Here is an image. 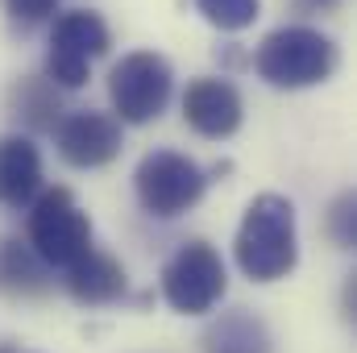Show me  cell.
I'll return each mask as SVG.
<instances>
[{"label": "cell", "instance_id": "cell-12", "mask_svg": "<svg viewBox=\"0 0 357 353\" xmlns=\"http://www.w3.org/2000/svg\"><path fill=\"white\" fill-rule=\"evenodd\" d=\"M50 287H54V270L29 250V241L0 237V295H8V299H38Z\"/></svg>", "mask_w": 357, "mask_h": 353}, {"label": "cell", "instance_id": "cell-7", "mask_svg": "<svg viewBox=\"0 0 357 353\" xmlns=\"http://www.w3.org/2000/svg\"><path fill=\"white\" fill-rule=\"evenodd\" d=\"M225 287H229L225 262L208 241L178 246L171 262L162 266V299L178 316H208L225 299Z\"/></svg>", "mask_w": 357, "mask_h": 353}, {"label": "cell", "instance_id": "cell-1", "mask_svg": "<svg viewBox=\"0 0 357 353\" xmlns=\"http://www.w3.org/2000/svg\"><path fill=\"white\" fill-rule=\"evenodd\" d=\"M233 258L241 266L245 278L254 283H278L287 278L299 262V229H295V204L278 191H262L250 200Z\"/></svg>", "mask_w": 357, "mask_h": 353}, {"label": "cell", "instance_id": "cell-9", "mask_svg": "<svg viewBox=\"0 0 357 353\" xmlns=\"http://www.w3.org/2000/svg\"><path fill=\"white\" fill-rule=\"evenodd\" d=\"M241 117H245L241 91L233 88L229 80H220V75H199L183 91V121L199 137H208V142L233 137L241 129Z\"/></svg>", "mask_w": 357, "mask_h": 353}, {"label": "cell", "instance_id": "cell-10", "mask_svg": "<svg viewBox=\"0 0 357 353\" xmlns=\"http://www.w3.org/2000/svg\"><path fill=\"white\" fill-rule=\"evenodd\" d=\"M42 191V150L29 133L0 137V208H29Z\"/></svg>", "mask_w": 357, "mask_h": 353}, {"label": "cell", "instance_id": "cell-16", "mask_svg": "<svg viewBox=\"0 0 357 353\" xmlns=\"http://www.w3.org/2000/svg\"><path fill=\"white\" fill-rule=\"evenodd\" d=\"M328 237L341 250H354L357 246V195L354 191H341L337 204L328 208Z\"/></svg>", "mask_w": 357, "mask_h": 353}, {"label": "cell", "instance_id": "cell-18", "mask_svg": "<svg viewBox=\"0 0 357 353\" xmlns=\"http://www.w3.org/2000/svg\"><path fill=\"white\" fill-rule=\"evenodd\" d=\"M341 0H291V8L299 13V17H324V13H333Z\"/></svg>", "mask_w": 357, "mask_h": 353}, {"label": "cell", "instance_id": "cell-11", "mask_svg": "<svg viewBox=\"0 0 357 353\" xmlns=\"http://www.w3.org/2000/svg\"><path fill=\"white\" fill-rule=\"evenodd\" d=\"M63 283H67V295H71L75 303H84V308L116 303V299H125V291H129V274H125V266L116 262L112 254L96 250V246H91L88 254L67 270Z\"/></svg>", "mask_w": 357, "mask_h": 353}, {"label": "cell", "instance_id": "cell-6", "mask_svg": "<svg viewBox=\"0 0 357 353\" xmlns=\"http://www.w3.org/2000/svg\"><path fill=\"white\" fill-rule=\"evenodd\" d=\"M112 33L100 13L91 8H71L54 21L50 29V50H46V84L54 88H84L91 80V63L108 54Z\"/></svg>", "mask_w": 357, "mask_h": 353}, {"label": "cell", "instance_id": "cell-17", "mask_svg": "<svg viewBox=\"0 0 357 353\" xmlns=\"http://www.w3.org/2000/svg\"><path fill=\"white\" fill-rule=\"evenodd\" d=\"M4 4V13L17 21V25H42L46 17H54V8H59V0H0Z\"/></svg>", "mask_w": 357, "mask_h": 353}, {"label": "cell", "instance_id": "cell-4", "mask_svg": "<svg viewBox=\"0 0 357 353\" xmlns=\"http://www.w3.org/2000/svg\"><path fill=\"white\" fill-rule=\"evenodd\" d=\"M175 91V71L158 50H129L108 71V100L121 125H150L167 112Z\"/></svg>", "mask_w": 357, "mask_h": 353}, {"label": "cell", "instance_id": "cell-15", "mask_svg": "<svg viewBox=\"0 0 357 353\" xmlns=\"http://www.w3.org/2000/svg\"><path fill=\"white\" fill-rule=\"evenodd\" d=\"M195 8L204 13L208 25L225 29V33H237V29H250L262 13V0H195Z\"/></svg>", "mask_w": 357, "mask_h": 353}, {"label": "cell", "instance_id": "cell-3", "mask_svg": "<svg viewBox=\"0 0 357 353\" xmlns=\"http://www.w3.org/2000/svg\"><path fill=\"white\" fill-rule=\"evenodd\" d=\"M25 241L50 270H71L91 250V220L67 187H46L29 204Z\"/></svg>", "mask_w": 357, "mask_h": 353}, {"label": "cell", "instance_id": "cell-8", "mask_svg": "<svg viewBox=\"0 0 357 353\" xmlns=\"http://www.w3.org/2000/svg\"><path fill=\"white\" fill-rule=\"evenodd\" d=\"M54 146H59V158L75 171H96V167H108L121 146H125V133H121V121L112 112H100V108H75L59 121L54 129Z\"/></svg>", "mask_w": 357, "mask_h": 353}, {"label": "cell", "instance_id": "cell-2", "mask_svg": "<svg viewBox=\"0 0 357 353\" xmlns=\"http://www.w3.org/2000/svg\"><path fill=\"white\" fill-rule=\"evenodd\" d=\"M254 71L278 91L316 88L337 71V42L312 25H278L258 42Z\"/></svg>", "mask_w": 357, "mask_h": 353}, {"label": "cell", "instance_id": "cell-14", "mask_svg": "<svg viewBox=\"0 0 357 353\" xmlns=\"http://www.w3.org/2000/svg\"><path fill=\"white\" fill-rule=\"evenodd\" d=\"M8 100H13V117H21L29 129H54V117H59L54 84H46V80H21Z\"/></svg>", "mask_w": 357, "mask_h": 353}, {"label": "cell", "instance_id": "cell-5", "mask_svg": "<svg viewBox=\"0 0 357 353\" xmlns=\"http://www.w3.org/2000/svg\"><path fill=\"white\" fill-rule=\"evenodd\" d=\"M133 191H137V204L158 216V220H175L187 208H195L208 191V171L178 154V150H150L137 171H133Z\"/></svg>", "mask_w": 357, "mask_h": 353}, {"label": "cell", "instance_id": "cell-13", "mask_svg": "<svg viewBox=\"0 0 357 353\" xmlns=\"http://www.w3.org/2000/svg\"><path fill=\"white\" fill-rule=\"evenodd\" d=\"M204 353H270V333L254 312L233 308V312H225L220 320L208 324Z\"/></svg>", "mask_w": 357, "mask_h": 353}]
</instances>
